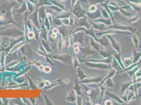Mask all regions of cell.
Returning a JSON list of instances; mask_svg holds the SVG:
<instances>
[{"label":"cell","instance_id":"cell-1","mask_svg":"<svg viewBox=\"0 0 141 105\" xmlns=\"http://www.w3.org/2000/svg\"><path fill=\"white\" fill-rule=\"evenodd\" d=\"M110 28H114L116 29V30H128L131 31L132 33H135L136 31V29L134 27H133L131 26H128V25H124L122 24H120L116 23H114V24L112 25V26L109 27Z\"/></svg>","mask_w":141,"mask_h":105},{"label":"cell","instance_id":"cell-2","mask_svg":"<svg viewBox=\"0 0 141 105\" xmlns=\"http://www.w3.org/2000/svg\"><path fill=\"white\" fill-rule=\"evenodd\" d=\"M85 64L88 67L91 68L100 69V70H108V69H110L111 68L109 65L104 64H100V63H90V61H86V62H85Z\"/></svg>","mask_w":141,"mask_h":105},{"label":"cell","instance_id":"cell-3","mask_svg":"<svg viewBox=\"0 0 141 105\" xmlns=\"http://www.w3.org/2000/svg\"><path fill=\"white\" fill-rule=\"evenodd\" d=\"M74 13L77 17H83L85 16L86 11L82 8L79 3H78L74 6Z\"/></svg>","mask_w":141,"mask_h":105},{"label":"cell","instance_id":"cell-4","mask_svg":"<svg viewBox=\"0 0 141 105\" xmlns=\"http://www.w3.org/2000/svg\"><path fill=\"white\" fill-rule=\"evenodd\" d=\"M102 81V78H101L99 76H94V77H88L82 81V83H86V84H90V83H98L101 82Z\"/></svg>","mask_w":141,"mask_h":105},{"label":"cell","instance_id":"cell-5","mask_svg":"<svg viewBox=\"0 0 141 105\" xmlns=\"http://www.w3.org/2000/svg\"><path fill=\"white\" fill-rule=\"evenodd\" d=\"M106 37H108V38L110 39V41L112 44V46H113V47L116 50L117 53L121 54L120 45V44H119V43L116 40H115V39L113 37H112L111 36L108 35L107 34H106Z\"/></svg>","mask_w":141,"mask_h":105},{"label":"cell","instance_id":"cell-6","mask_svg":"<svg viewBox=\"0 0 141 105\" xmlns=\"http://www.w3.org/2000/svg\"><path fill=\"white\" fill-rule=\"evenodd\" d=\"M87 90H86V93H88V95H89V96L91 98V100L92 99H96V97L98 96V94L99 93V90L97 89H93L92 88H90L89 87H86Z\"/></svg>","mask_w":141,"mask_h":105},{"label":"cell","instance_id":"cell-7","mask_svg":"<svg viewBox=\"0 0 141 105\" xmlns=\"http://www.w3.org/2000/svg\"><path fill=\"white\" fill-rule=\"evenodd\" d=\"M86 14L90 19H97L102 17V13L99 10L94 12L87 13Z\"/></svg>","mask_w":141,"mask_h":105},{"label":"cell","instance_id":"cell-8","mask_svg":"<svg viewBox=\"0 0 141 105\" xmlns=\"http://www.w3.org/2000/svg\"><path fill=\"white\" fill-rule=\"evenodd\" d=\"M99 53L100 55L102 56L104 58H110L111 59H112V55H113V52L110 51L108 50H102L100 49L99 50Z\"/></svg>","mask_w":141,"mask_h":105},{"label":"cell","instance_id":"cell-9","mask_svg":"<svg viewBox=\"0 0 141 105\" xmlns=\"http://www.w3.org/2000/svg\"><path fill=\"white\" fill-rule=\"evenodd\" d=\"M96 50H92L91 48L90 47H85V48L83 49V55L85 57H89L93 54H96Z\"/></svg>","mask_w":141,"mask_h":105},{"label":"cell","instance_id":"cell-10","mask_svg":"<svg viewBox=\"0 0 141 105\" xmlns=\"http://www.w3.org/2000/svg\"><path fill=\"white\" fill-rule=\"evenodd\" d=\"M95 40L96 41H97V42H99V43H100L101 45H103L105 47H107L109 46V41H108V39L106 38V37L103 36L101 38H99V39H97V38H95Z\"/></svg>","mask_w":141,"mask_h":105},{"label":"cell","instance_id":"cell-11","mask_svg":"<svg viewBox=\"0 0 141 105\" xmlns=\"http://www.w3.org/2000/svg\"><path fill=\"white\" fill-rule=\"evenodd\" d=\"M105 93L110 98H111L112 99H113L114 100L117 101L118 103H121H121H125V101L123 100L121 98H120L118 96H117V95H115V94H114V93H109V92H107L106 91H105Z\"/></svg>","mask_w":141,"mask_h":105},{"label":"cell","instance_id":"cell-12","mask_svg":"<svg viewBox=\"0 0 141 105\" xmlns=\"http://www.w3.org/2000/svg\"><path fill=\"white\" fill-rule=\"evenodd\" d=\"M90 22L91 23L92 27L96 29V30H101L102 31L103 29L105 28V25L103 23H100L99 22H94L89 20Z\"/></svg>","mask_w":141,"mask_h":105},{"label":"cell","instance_id":"cell-13","mask_svg":"<svg viewBox=\"0 0 141 105\" xmlns=\"http://www.w3.org/2000/svg\"><path fill=\"white\" fill-rule=\"evenodd\" d=\"M78 25H79L80 26L85 27L86 28H88V30L92 27L91 25H90V23L88 22L86 17L82 18V19H81L80 20H79Z\"/></svg>","mask_w":141,"mask_h":105},{"label":"cell","instance_id":"cell-14","mask_svg":"<svg viewBox=\"0 0 141 105\" xmlns=\"http://www.w3.org/2000/svg\"><path fill=\"white\" fill-rule=\"evenodd\" d=\"M115 73H116V70H115L114 68H110L109 69V71L108 72L107 75L106 76V77H105V78L103 79V81H102L101 82H100V84H104V82H105L106 79L112 78V77H113L114 75L115 74Z\"/></svg>","mask_w":141,"mask_h":105},{"label":"cell","instance_id":"cell-15","mask_svg":"<svg viewBox=\"0 0 141 105\" xmlns=\"http://www.w3.org/2000/svg\"><path fill=\"white\" fill-rule=\"evenodd\" d=\"M90 44H91L90 45L91 46V48L95 49L97 52H99V50H100V48L101 47V45L99 43H97L92 37H90Z\"/></svg>","mask_w":141,"mask_h":105},{"label":"cell","instance_id":"cell-16","mask_svg":"<svg viewBox=\"0 0 141 105\" xmlns=\"http://www.w3.org/2000/svg\"><path fill=\"white\" fill-rule=\"evenodd\" d=\"M66 99L71 103H73L76 100L75 93L73 90H72L71 91H70L69 93H68V95L66 97Z\"/></svg>","mask_w":141,"mask_h":105},{"label":"cell","instance_id":"cell-17","mask_svg":"<svg viewBox=\"0 0 141 105\" xmlns=\"http://www.w3.org/2000/svg\"><path fill=\"white\" fill-rule=\"evenodd\" d=\"M133 84V82L132 81H128L123 83L121 87V93L122 94H123L125 92V90H126L127 88H128V87Z\"/></svg>","mask_w":141,"mask_h":105},{"label":"cell","instance_id":"cell-18","mask_svg":"<svg viewBox=\"0 0 141 105\" xmlns=\"http://www.w3.org/2000/svg\"><path fill=\"white\" fill-rule=\"evenodd\" d=\"M141 57V52H137L136 49L133 50V64L136 63Z\"/></svg>","mask_w":141,"mask_h":105},{"label":"cell","instance_id":"cell-19","mask_svg":"<svg viewBox=\"0 0 141 105\" xmlns=\"http://www.w3.org/2000/svg\"><path fill=\"white\" fill-rule=\"evenodd\" d=\"M112 34V33H123V34H131V33H128L127 32H121V31H113V30H107V31H105L104 32H103V33H100L99 34H97V35H103L104 34Z\"/></svg>","mask_w":141,"mask_h":105},{"label":"cell","instance_id":"cell-20","mask_svg":"<svg viewBox=\"0 0 141 105\" xmlns=\"http://www.w3.org/2000/svg\"><path fill=\"white\" fill-rule=\"evenodd\" d=\"M113 61H112V67H113L114 69H115V70H123L122 67H121L120 64H119L118 61H117L116 59H115L114 57L113 58Z\"/></svg>","mask_w":141,"mask_h":105},{"label":"cell","instance_id":"cell-21","mask_svg":"<svg viewBox=\"0 0 141 105\" xmlns=\"http://www.w3.org/2000/svg\"><path fill=\"white\" fill-rule=\"evenodd\" d=\"M77 73L78 75V78L80 79L81 81H83V79H84L85 78H87L88 77L85 74L84 72L82 70V69H81L80 68H78L77 70Z\"/></svg>","mask_w":141,"mask_h":105},{"label":"cell","instance_id":"cell-22","mask_svg":"<svg viewBox=\"0 0 141 105\" xmlns=\"http://www.w3.org/2000/svg\"><path fill=\"white\" fill-rule=\"evenodd\" d=\"M95 22H100L101 23H103L107 25H112V22L111 19H99L96 20H95Z\"/></svg>","mask_w":141,"mask_h":105},{"label":"cell","instance_id":"cell-23","mask_svg":"<svg viewBox=\"0 0 141 105\" xmlns=\"http://www.w3.org/2000/svg\"><path fill=\"white\" fill-rule=\"evenodd\" d=\"M81 88H82V87L80 85H79L78 82L77 80H76L75 87H74V89L75 90L76 93H77V95L83 96L82 92H81Z\"/></svg>","mask_w":141,"mask_h":105},{"label":"cell","instance_id":"cell-24","mask_svg":"<svg viewBox=\"0 0 141 105\" xmlns=\"http://www.w3.org/2000/svg\"><path fill=\"white\" fill-rule=\"evenodd\" d=\"M104 83L108 88H113L114 86V82L111 78L106 79Z\"/></svg>","mask_w":141,"mask_h":105},{"label":"cell","instance_id":"cell-25","mask_svg":"<svg viewBox=\"0 0 141 105\" xmlns=\"http://www.w3.org/2000/svg\"><path fill=\"white\" fill-rule=\"evenodd\" d=\"M132 40L134 44V46L135 48H137L139 45V40L138 37H137V36L135 34H134L132 36Z\"/></svg>","mask_w":141,"mask_h":105},{"label":"cell","instance_id":"cell-26","mask_svg":"<svg viewBox=\"0 0 141 105\" xmlns=\"http://www.w3.org/2000/svg\"><path fill=\"white\" fill-rule=\"evenodd\" d=\"M85 33L86 34L89 35H90L91 36H92L93 38H94L95 39L96 38V37L95 36V34H94V30L93 29V27H92L91 28L88 29V30H85Z\"/></svg>","mask_w":141,"mask_h":105},{"label":"cell","instance_id":"cell-27","mask_svg":"<svg viewBox=\"0 0 141 105\" xmlns=\"http://www.w3.org/2000/svg\"><path fill=\"white\" fill-rule=\"evenodd\" d=\"M124 65L125 67H128V66H131V65L133 64V59L129 58H125L124 60Z\"/></svg>","mask_w":141,"mask_h":105},{"label":"cell","instance_id":"cell-28","mask_svg":"<svg viewBox=\"0 0 141 105\" xmlns=\"http://www.w3.org/2000/svg\"><path fill=\"white\" fill-rule=\"evenodd\" d=\"M140 16H134L133 17V18H131V19H130L128 21V22L129 23H133V22H135L139 20Z\"/></svg>","mask_w":141,"mask_h":105},{"label":"cell","instance_id":"cell-29","mask_svg":"<svg viewBox=\"0 0 141 105\" xmlns=\"http://www.w3.org/2000/svg\"><path fill=\"white\" fill-rule=\"evenodd\" d=\"M104 0H89V1L90 3H92L93 4H97V3H102L103 2Z\"/></svg>","mask_w":141,"mask_h":105},{"label":"cell","instance_id":"cell-30","mask_svg":"<svg viewBox=\"0 0 141 105\" xmlns=\"http://www.w3.org/2000/svg\"><path fill=\"white\" fill-rule=\"evenodd\" d=\"M74 66L75 68H77V67H79V63L78 59L76 57L74 58Z\"/></svg>","mask_w":141,"mask_h":105},{"label":"cell","instance_id":"cell-31","mask_svg":"<svg viewBox=\"0 0 141 105\" xmlns=\"http://www.w3.org/2000/svg\"><path fill=\"white\" fill-rule=\"evenodd\" d=\"M89 10H90L91 12H94L96 11V6L94 4H93V5H91V6H90V8H89Z\"/></svg>","mask_w":141,"mask_h":105},{"label":"cell","instance_id":"cell-32","mask_svg":"<svg viewBox=\"0 0 141 105\" xmlns=\"http://www.w3.org/2000/svg\"><path fill=\"white\" fill-rule=\"evenodd\" d=\"M82 96L80 95H78L77 97V105H82Z\"/></svg>","mask_w":141,"mask_h":105},{"label":"cell","instance_id":"cell-33","mask_svg":"<svg viewBox=\"0 0 141 105\" xmlns=\"http://www.w3.org/2000/svg\"><path fill=\"white\" fill-rule=\"evenodd\" d=\"M86 105H92V100L91 99V98H90L89 96L87 97V102H86Z\"/></svg>","mask_w":141,"mask_h":105},{"label":"cell","instance_id":"cell-34","mask_svg":"<svg viewBox=\"0 0 141 105\" xmlns=\"http://www.w3.org/2000/svg\"><path fill=\"white\" fill-rule=\"evenodd\" d=\"M44 70L46 73H49L50 71H51V67H45V68H44Z\"/></svg>","mask_w":141,"mask_h":105},{"label":"cell","instance_id":"cell-35","mask_svg":"<svg viewBox=\"0 0 141 105\" xmlns=\"http://www.w3.org/2000/svg\"><path fill=\"white\" fill-rule=\"evenodd\" d=\"M105 105H113V102L110 100H108L105 102Z\"/></svg>","mask_w":141,"mask_h":105},{"label":"cell","instance_id":"cell-36","mask_svg":"<svg viewBox=\"0 0 141 105\" xmlns=\"http://www.w3.org/2000/svg\"><path fill=\"white\" fill-rule=\"evenodd\" d=\"M64 82L65 83V84H69L70 83V80L67 78H65L64 79Z\"/></svg>","mask_w":141,"mask_h":105},{"label":"cell","instance_id":"cell-37","mask_svg":"<svg viewBox=\"0 0 141 105\" xmlns=\"http://www.w3.org/2000/svg\"><path fill=\"white\" fill-rule=\"evenodd\" d=\"M50 85V82L49 81H45V85L46 86H49Z\"/></svg>","mask_w":141,"mask_h":105},{"label":"cell","instance_id":"cell-38","mask_svg":"<svg viewBox=\"0 0 141 105\" xmlns=\"http://www.w3.org/2000/svg\"><path fill=\"white\" fill-rule=\"evenodd\" d=\"M56 36V35L55 33H54L52 35V37L53 38H55Z\"/></svg>","mask_w":141,"mask_h":105},{"label":"cell","instance_id":"cell-39","mask_svg":"<svg viewBox=\"0 0 141 105\" xmlns=\"http://www.w3.org/2000/svg\"><path fill=\"white\" fill-rule=\"evenodd\" d=\"M77 1V0H72V5H74L75 4V3Z\"/></svg>","mask_w":141,"mask_h":105},{"label":"cell","instance_id":"cell-40","mask_svg":"<svg viewBox=\"0 0 141 105\" xmlns=\"http://www.w3.org/2000/svg\"><path fill=\"white\" fill-rule=\"evenodd\" d=\"M141 63V59H140V61H139V62L138 63H137V64L139 65V64H140Z\"/></svg>","mask_w":141,"mask_h":105},{"label":"cell","instance_id":"cell-41","mask_svg":"<svg viewBox=\"0 0 141 105\" xmlns=\"http://www.w3.org/2000/svg\"><path fill=\"white\" fill-rule=\"evenodd\" d=\"M140 96H141V93L139 94V95H138V97H140Z\"/></svg>","mask_w":141,"mask_h":105}]
</instances>
